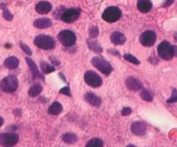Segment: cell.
Masks as SVG:
<instances>
[{
  "label": "cell",
  "mask_w": 177,
  "mask_h": 147,
  "mask_svg": "<svg viewBox=\"0 0 177 147\" xmlns=\"http://www.w3.org/2000/svg\"><path fill=\"white\" fill-rule=\"evenodd\" d=\"M35 46L42 50H52L56 47V41L50 35L47 34H39L35 36L34 39Z\"/></svg>",
  "instance_id": "cell-1"
},
{
  "label": "cell",
  "mask_w": 177,
  "mask_h": 147,
  "mask_svg": "<svg viewBox=\"0 0 177 147\" xmlns=\"http://www.w3.org/2000/svg\"><path fill=\"white\" fill-rule=\"evenodd\" d=\"M102 17L108 23H114L122 17V11L118 7H108L104 11Z\"/></svg>",
  "instance_id": "cell-2"
},
{
  "label": "cell",
  "mask_w": 177,
  "mask_h": 147,
  "mask_svg": "<svg viewBox=\"0 0 177 147\" xmlns=\"http://www.w3.org/2000/svg\"><path fill=\"white\" fill-rule=\"evenodd\" d=\"M159 57L164 60H170L174 57V47L168 41H163L157 48Z\"/></svg>",
  "instance_id": "cell-3"
},
{
  "label": "cell",
  "mask_w": 177,
  "mask_h": 147,
  "mask_svg": "<svg viewBox=\"0 0 177 147\" xmlns=\"http://www.w3.org/2000/svg\"><path fill=\"white\" fill-rule=\"evenodd\" d=\"M18 87V79L14 76H9L0 82V88L5 93H13Z\"/></svg>",
  "instance_id": "cell-4"
},
{
  "label": "cell",
  "mask_w": 177,
  "mask_h": 147,
  "mask_svg": "<svg viewBox=\"0 0 177 147\" xmlns=\"http://www.w3.org/2000/svg\"><path fill=\"white\" fill-rule=\"evenodd\" d=\"M57 38L60 40L63 46L66 47H71L76 43L77 38H76V34L74 33V32L69 31V30H64L62 31L57 35Z\"/></svg>",
  "instance_id": "cell-5"
},
{
  "label": "cell",
  "mask_w": 177,
  "mask_h": 147,
  "mask_svg": "<svg viewBox=\"0 0 177 147\" xmlns=\"http://www.w3.org/2000/svg\"><path fill=\"white\" fill-rule=\"evenodd\" d=\"M91 63L99 70L101 71L103 74H105V76H109L110 73L112 72V67L110 65L109 62H107L106 60H105L104 58H93L92 60H91Z\"/></svg>",
  "instance_id": "cell-6"
},
{
  "label": "cell",
  "mask_w": 177,
  "mask_h": 147,
  "mask_svg": "<svg viewBox=\"0 0 177 147\" xmlns=\"http://www.w3.org/2000/svg\"><path fill=\"white\" fill-rule=\"evenodd\" d=\"M84 80L89 86H91L93 88H98V87L102 86V84H103L102 78L94 71H87L85 73Z\"/></svg>",
  "instance_id": "cell-7"
},
{
  "label": "cell",
  "mask_w": 177,
  "mask_h": 147,
  "mask_svg": "<svg viewBox=\"0 0 177 147\" xmlns=\"http://www.w3.org/2000/svg\"><path fill=\"white\" fill-rule=\"evenodd\" d=\"M81 14V10L80 9H67L65 11H63V13H62L61 19L65 22V23H73L75 22L78 17H80Z\"/></svg>",
  "instance_id": "cell-8"
},
{
  "label": "cell",
  "mask_w": 177,
  "mask_h": 147,
  "mask_svg": "<svg viewBox=\"0 0 177 147\" xmlns=\"http://www.w3.org/2000/svg\"><path fill=\"white\" fill-rule=\"evenodd\" d=\"M19 137L16 134L3 133L0 134V146H14L18 142Z\"/></svg>",
  "instance_id": "cell-9"
},
{
  "label": "cell",
  "mask_w": 177,
  "mask_h": 147,
  "mask_svg": "<svg viewBox=\"0 0 177 147\" xmlns=\"http://www.w3.org/2000/svg\"><path fill=\"white\" fill-rule=\"evenodd\" d=\"M156 41V33L152 31H146L140 36V42L145 47H151Z\"/></svg>",
  "instance_id": "cell-10"
},
{
  "label": "cell",
  "mask_w": 177,
  "mask_h": 147,
  "mask_svg": "<svg viewBox=\"0 0 177 147\" xmlns=\"http://www.w3.org/2000/svg\"><path fill=\"white\" fill-rule=\"evenodd\" d=\"M131 132L136 136H145L147 134V125L142 121H136L133 122L131 125Z\"/></svg>",
  "instance_id": "cell-11"
},
{
  "label": "cell",
  "mask_w": 177,
  "mask_h": 147,
  "mask_svg": "<svg viewBox=\"0 0 177 147\" xmlns=\"http://www.w3.org/2000/svg\"><path fill=\"white\" fill-rule=\"evenodd\" d=\"M26 62L29 66V69L30 71L32 72V75H33V79H41V80H44V77L43 75L38 71V68L37 66L35 65V63L33 61V59H31L30 58H26Z\"/></svg>",
  "instance_id": "cell-12"
},
{
  "label": "cell",
  "mask_w": 177,
  "mask_h": 147,
  "mask_svg": "<svg viewBox=\"0 0 177 147\" xmlns=\"http://www.w3.org/2000/svg\"><path fill=\"white\" fill-rule=\"evenodd\" d=\"M126 86L127 87L128 90L135 91V92L141 90L142 87H143V85H142V83H141L140 80H138V79H135V78H131V77L126 79Z\"/></svg>",
  "instance_id": "cell-13"
},
{
  "label": "cell",
  "mask_w": 177,
  "mask_h": 147,
  "mask_svg": "<svg viewBox=\"0 0 177 147\" xmlns=\"http://www.w3.org/2000/svg\"><path fill=\"white\" fill-rule=\"evenodd\" d=\"M84 100L94 107L99 108L102 105V99L93 93H86L84 95Z\"/></svg>",
  "instance_id": "cell-14"
},
{
  "label": "cell",
  "mask_w": 177,
  "mask_h": 147,
  "mask_svg": "<svg viewBox=\"0 0 177 147\" xmlns=\"http://www.w3.org/2000/svg\"><path fill=\"white\" fill-rule=\"evenodd\" d=\"M110 40L115 45H123L126 41V35L120 32H114L110 35Z\"/></svg>",
  "instance_id": "cell-15"
},
{
  "label": "cell",
  "mask_w": 177,
  "mask_h": 147,
  "mask_svg": "<svg viewBox=\"0 0 177 147\" xmlns=\"http://www.w3.org/2000/svg\"><path fill=\"white\" fill-rule=\"evenodd\" d=\"M52 10V5L48 1H40L35 6V11L40 14H46Z\"/></svg>",
  "instance_id": "cell-16"
},
{
  "label": "cell",
  "mask_w": 177,
  "mask_h": 147,
  "mask_svg": "<svg viewBox=\"0 0 177 147\" xmlns=\"http://www.w3.org/2000/svg\"><path fill=\"white\" fill-rule=\"evenodd\" d=\"M137 8H138V10L141 13H147L150 12V10L152 9V3L150 0H138Z\"/></svg>",
  "instance_id": "cell-17"
},
{
  "label": "cell",
  "mask_w": 177,
  "mask_h": 147,
  "mask_svg": "<svg viewBox=\"0 0 177 147\" xmlns=\"http://www.w3.org/2000/svg\"><path fill=\"white\" fill-rule=\"evenodd\" d=\"M53 25L51 19L49 18H38V19L35 20L34 22V26L37 29H45V28H49Z\"/></svg>",
  "instance_id": "cell-18"
},
{
  "label": "cell",
  "mask_w": 177,
  "mask_h": 147,
  "mask_svg": "<svg viewBox=\"0 0 177 147\" xmlns=\"http://www.w3.org/2000/svg\"><path fill=\"white\" fill-rule=\"evenodd\" d=\"M18 65H19V59L15 57H10L6 58L4 61V66L9 70H14L18 67Z\"/></svg>",
  "instance_id": "cell-19"
},
{
  "label": "cell",
  "mask_w": 177,
  "mask_h": 147,
  "mask_svg": "<svg viewBox=\"0 0 177 147\" xmlns=\"http://www.w3.org/2000/svg\"><path fill=\"white\" fill-rule=\"evenodd\" d=\"M41 92H42V86L38 83H35L30 87L28 94L31 98H35V97L40 95Z\"/></svg>",
  "instance_id": "cell-20"
},
{
  "label": "cell",
  "mask_w": 177,
  "mask_h": 147,
  "mask_svg": "<svg viewBox=\"0 0 177 147\" xmlns=\"http://www.w3.org/2000/svg\"><path fill=\"white\" fill-rule=\"evenodd\" d=\"M62 112V106L60 102H54L48 109V113L50 115H53V116H56V115H60L61 113Z\"/></svg>",
  "instance_id": "cell-21"
},
{
  "label": "cell",
  "mask_w": 177,
  "mask_h": 147,
  "mask_svg": "<svg viewBox=\"0 0 177 147\" xmlns=\"http://www.w3.org/2000/svg\"><path fill=\"white\" fill-rule=\"evenodd\" d=\"M87 45H88V48L90 50H92L93 52H95V53H102L103 52V48L101 47V45L98 43L97 41H95V40L88 39L87 40Z\"/></svg>",
  "instance_id": "cell-22"
},
{
  "label": "cell",
  "mask_w": 177,
  "mask_h": 147,
  "mask_svg": "<svg viewBox=\"0 0 177 147\" xmlns=\"http://www.w3.org/2000/svg\"><path fill=\"white\" fill-rule=\"evenodd\" d=\"M62 139L65 143L74 144L78 141V137L73 133H66L62 136Z\"/></svg>",
  "instance_id": "cell-23"
},
{
  "label": "cell",
  "mask_w": 177,
  "mask_h": 147,
  "mask_svg": "<svg viewBox=\"0 0 177 147\" xmlns=\"http://www.w3.org/2000/svg\"><path fill=\"white\" fill-rule=\"evenodd\" d=\"M102 146H104V141L101 139H97V138L90 139L86 143V147H102Z\"/></svg>",
  "instance_id": "cell-24"
},
{
  "label": "cell",
  "mask_w": 177,
  "mask_h": 147,
  "mask_svg": "<svg viewBox=\"0 0 177 147\" xmlns=\"http://www.w3.org/2000/svg\"><path fill=\"white\" fill-rule=\"evenodd\" d=\"M40 68H41V70L44 74H50V73L55 72V70H56V68L53 65H50V64H48L47 62H44V61L40 62Z\"/></svg>",
  "instance_id": "cell-25"
},
{
  "label": "cell",
  "mask_w": 177,
  "mask_h": 147,
  "mask_svg": "<svg viewBox=\"0 0 177 147\" xmlns=\"http://www.w3.org/2000/svg\"><path fill=\"white\" fill-rule=\"evenodd\" d=\"M124 58H125L126 61H128V62H130V63H132V64H135V65H139V64H140L139 59L137 58H135L134 56H132V54H130V53H126V54H124Z\"/></svg>",
  "instance_id": "cell-26"
},
{
  "label": "cell",
  "mask_w": 177,
  "mask_h": 147,
  "mask_svg": "<svg viewBox=\"0 0 177 147\" xmlns=\"http://www.w3.org/2000/svg\"><path fill=\"white\" fill-rule=\"evenodd\" d=\"M1 9L3 10V17L5 18V19L8 20V21L13 20V14L10 13V11L8 10V8L6 7L5 4H1Z\"/></svg>",
  "instance_id": "cell-27"
},
{
  "label": "cell",
  "mask_w": 177,
  "mask_h": 147,
  "mask_svg": "<svg viewBox=\"0 0 177 147\" xmlns=\"http://www.w3.org/2000/svg\"><path fill=\"white\" fill-rule=\"evenodd\" d=\"M141 97H142V99H143L144 100H146V101H152V99H153V97H152V95L150 94V92H149L148 90H147V89H144V90L142 91Z\"/></svg>",
  "instance_id": "cell-28"
},
{
  "label": "cell",
  "mask_w": 177,
  "mask_h": 147,
  "mask_svg": "<svg viewBox=\"0 0 177 147\" xmlns=\"http://www.w3.org/2000/svg\"><path fill=\"white\" fill-rule=\"evenodd\" d=\"M168 103H175L177 102V90L176 89H172V93L170 98L167 100Z\"/></svg>",
  "instance_id": "cell-29"
},
{
  "label": "cell",
  "mask_w": 177,
  "mask_h": 147,
  "mask_svg": "<svg viewBox=\"0 0 177 147\" xmlns=\"http://www.w3.org/2000/svg\"><path fill=\"white\" fill-rule=\"evenodd\" d=\"M98 34H99V29H98V27H96V26L91 27V29L89 30V36L90 38H95L98 36Z\"/></svg>",
  "instance_id": "cell-30"
},
{
  "label": "cell",
  "mask_w": 177,
  "mask_h": 147,
  "mask_svg": "<svg viewBox=\"0 0 177 147\" xmlns=\"http://www.w3.org/2000/svg\"><path fill=\"white\" fill-rule=\"evenodd\" d=\"M20 47H21V49L24 51V53H27L28 54V56H31V54H32V50L30 49V47H28L26 44H24V43H20Z\"/></svg>",
  "instance_id": "cell-31"
},
{
  "label": "cell",
  "mask_w": 177,
  "mask_h": 147,
  "mask_svg": "<svg viewBox=\"0 0 177 147\" xmlns=\"http://www.w3.org/2000/svg\"><path fill=\"white\" fill-rule=\"evenodd\" d=\"M60 93L62 94V95H65V96H71V93H70V88L68 86L66 87H63L61 91H60Z\"/></svg>",
  "instance_id": "cell-32"
},
{
  "label": "cell",
  "mask_w": 177,
  "mask_h": 147,
  "mask_svg": "<svg viewBox=\"0 0 177 147\" xmlns=\"http://www.w3.org/2000/svg\"><path fill=\"white\" fill-rule=\"evenodd\" d=\"M131 109L129 108V107H125L123 110H122V115L123 116H128V115H130L131 114Z\"/></svg>",
  "instance_id": "cell-33"
},
{
  "label": "cell",
  "mask_w": 177,
  "mask_h": 147,
  "mask_svg": "<svg viewBox=\"0 0 177 147\" xmlns=\"http://www.w3.org/2000/svg\"><path fill=\"white\" fill-rule=\"evenodd\" d=\"M173 2H174V0H166L165 3L163 4V7H169Z\"/></svg>",
  "instance_id": "cell-34"
},
{
  "label": "cell",
  "mask_w": 177,
  "mask_h": 147,
  "mask_svg": "<svg viewBox=\"0 0 177 147\" xmlns=\"http://www.w3.org/2000/svg\"><path fill=\"white\" fill-rule=\"evenodd\" d=\"M174 47V56L177 57V46H173Z\"/></svg>",
  "instance_id": "cell-35"
},
{
  "label": "cell",
  "mask_w": 177,
  "mask_h": 147,
  "mask_svg": "<svg viewBox=\"0 0 177 147\" xmlns=\"http://www.w3.org/2000/svg\"><path fill=\"white\" fill-rule=\"evenodd\" d=\"M3 123H4V120H3V119H2V118H0V127H1V126L3 125Z\"/></svg>",
  "instance_id": "cell-36"
}]
</instances>
